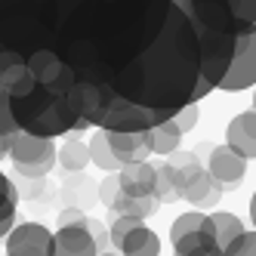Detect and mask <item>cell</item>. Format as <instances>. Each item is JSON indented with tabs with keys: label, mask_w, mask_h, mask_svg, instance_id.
<instances>
[{
	"label": "cell",
	"mask_w": 256,
	"mask_h": 256,
	"mask_svg": "<svg viewBox=\"0 0 256 256\" xmlns=\"http://www.w3.org/2000/svg\"><path fill=\"white\" fill-rule=\"evenodd\" d=\"M108 145L120 164L148 160L152 154V130H108Z\"/></svg>",
	"instance_id": "obj_8"
},
{
	"label": "cell",
	"mask_w": 256,
	"mask_h": 256,
	"mask_svg": "<svg viewBox=\"0 0 256 256\" xmlns=\"http://www.w3.org/2000/svg\"><path fill=\"white\" fill-rule=\"evenodd\" d=\"M179 142H182V130L176 126L173 118L152 126V154H170L179 148Z\"/></svg>",
	"instance_id": "obj_16"
},
{
	"label": "cell",
	"mask_w": 256,
	"mask_h": 256,
	"mask_svg": "<svg viewBox=\"0 0 256 256\" xmlns=\"http://www.w3.org/2000/svg\"><path fill=\"white\" fill-rule=\"evenodd\" d=\"M10 114H12L16 130L50 136V139L90 126L84 118L74 114L65 93H56V90H50L44 84H34L22 96H10Z\"/></svg>",
	"instance_id": "obj_2"
},
{
	"label": "cell",
	"mask_w": 256,
	"mask_h": 256,
	"mask_svg": "<svg viewBox=\"0 0 256 256\" xmlns=\"http://www.w3.org/2000/svg\"><path fill=\"white\" fill-rule=\"evenodd\" d=\"M232 16H234V25H238V34H247V31H256V0H226Z\"/></svg>",
	"instance_id": "obj_20"
},
{
	"label": "cell",
	"mask_w": 256,
	"mask_h": 256,
	"mask_svg": "<svg viewBox=\"0 0 256 256\" xmlns=\"http://www.w3.org/2000/svg\"><path fill=\"white\" fill-rule=\"evenodd\" d=\"M90 164H96V167H102L108 173H114V170L124 167V164L114 158L112 145H108V130H102V126H99V133L90 139Z\"/></svg>",
	"instance_id": "obj_17"
},
{
	"label": "cell",
	"mask_w": 256,
	"mask_h": 256,
	"mask_svg": "<svg viewBox=\"0 0 256 256\" xmlns=\"http://www.w3.org/2000/svg\"><path fill=\"white\" fill-rule=\"evenodd\" d=\"M84 226H86V232H90V234H93V241H96L99 253H102V250H105L108 244H112V234H108V228H105V226L99 222V219H93V216H86V222H84Z\"/></svg>",
	"instance_id": "obj_25"
},
{
	"label": "cell",
	"mask_w": 256,
	"mask_h": 256,
	"mask_svg": "<svg viewBox=\"0 0 256 256\" xmlns=\"http://www.w3.org/2000/svg\"><path fill=\"white\" fill-rule=\"evenodd\" d=\"M59 164H62L68 173H80L86 164H90V145L80 142V139H68L62 145V152H59Z\"/></svg>",
	"instance_id": "obj_19"
},
{
	"label": "cell",
	"mask_w": 256,
	"mask_h": 256,
	"mask_svg": "<svg viewBox=\"0 0 256 256\" xmlns=\"http://www.w3.org/2000/svg\"><path fill=\"white\" fill-rule=\"evenodd\" d=\"M154 198L160 204H173V200H182V186H179V176L170 167L167 160L154 164Z\"/></svg>",
	"instance_id": "obj_15"
},
{
	"label": "cell",
	"mask_w": 256,
	"mask_h": 256,
	"mask_svg": "<svg viewBox=\"0 0 256 256\" xmlns=\"http://www.w3.org/2000/svg\"><path fill=\"white\" fill-rule=\"evenodd\" d=\"M118 188H120V182H118V176H108V179L102 182V186H99V200H102L105 207L112 204V198L118 194Z\"/></svg>",
	"instance_id": "obj_26"
},
{
	"label": "cell",
	"mask_w": 256,
	"mask_h": 256,
	"mask_svg": "<svg viewBox=\"0 0 256 256\" xmlns=\"http://www.w3.org/2000/svg\"><path fill=\"white\" fill-rule=\"evenodd\" d=\"M6 256H52V232L40 222L12 226L6 234Z\"/></svg>",
	"instance_id": "obj_6"
},
{
	"label": "cell",
	"mask_w": 256,
	"mask_h": 256,
	"mask_svg": "<svg viewBox=\"0 0 256 256\" xmlns=\"http://www.w3.org/2000/svg\"><path fill=\"white\" fill-rule=\"evenodd\" d=\"M84 219H86L84 210H78V207H65V210L59 213V219H56V226H74V222H84Z\"/></svg>",
	"instance_id": "obj_27"
},
{
	"label": "cell",
	"mask_w": 256,
	"mask_h": 256,
	"mask_svg": "<svg viewBox=\"0 0 256 256\" xmlns=\"http://www.w3.org/2000/svg\"><path fill=\"white\" fill-rule=\"evenodd\" d=\"M207 222V213H200V210H192V213H182L179 219H173V226H170V238L176 241V238H182V234H188V232H194V228H200Z\"/></svg>",
	"instance_id": "obj_22"
},
{
	"label": "cell",
	"mask_w": 256,
	"mask_h": 256,
	"mask_svg": "<svg viewBox=\"0 0 256 256\" xmlns=\"http://www.w3.org/2000/svg\"><path fill=\"white\" fill-rule=\"evenodd\" d=\"M210 222H213V234H216V241H219V247H222V250H226V244L232 241V238H238V234L244 232L241 219H238L234 213H228V210H216L213 207Z\"/></svg>",
	"instance_id": "obj_18"
},
{
	"label": "cell",
	"mask_w": 256,
	"mask_h": 256,
	"mask_svg": "<svg viewBox=\"0 0 256 256\" xmlns=\"http://www.w3.org/2000/svg\"><path fill=\"white\" fill-rule=\"evenodd\" d=\"M226 145L234 148L241 158L253 160L256 158V112H241L226 130Z\"/></svg>",
	"instance_id": "obj_10"
},
{
	"label": "cell",
	"mask_w": 256,
	"mask_h": 256,
	"mask_svg": "<svg viewBox=\"0 0 256 256\" xmlns=\"http://www.w3.org/2000/svg\"><path fill=\"white\" fill-rule=\"evenodd\" d=\"M10 158H12V167H16L19 176H25V179H44L52 170V164H56V145H52L50 136L12 130Z\"/></svg>",
	"instance_id": "obj_3"
},
{
	"label": "cell",
	"mask_w": 256,
	"mask_h": 256,
	"mask_svg": "<svg viewBox=\"0 0 256 256\" xmlns=\"http://www.w3.org/2000/svg\"><path fill=\"white\" fill-rule=\"evenodd\" d=\"M0 50L96 130H152L207 96L188 0H0Z\"/></svg>",
	"instance_id": "obj_1"
},
{
	"label": "cell",
	"mask_w": 256,
	"mask_h": 256,
	"mask_svg": "<svg viewBox=\"0 0 256 256\" xmlns=\"http://www.w3.org/2000/svg\"><path fill=\"white\" fill-rule=\"evenodd\" d=\"M84 222H86V219H84ZM84 222L59 226L56 232H52V256H96L99 253L93 234L86 232Z\"/></svg>",
	"instance_id": "obj_7"
},
{
	"label": "cell",
	"mask_w": 256,
	"mask_h": 256,
	"mask_svg": "<svg viewBox=\"0 0 256 256\" xmlns=\"http://www.w3.org/2000/svg\"><path fill=\"white\" fill-rule=\"evenodd\" d=\"M194 154L198 158H207V160H200V164L207 167L213 186L222 194L241 188V182L247 176V158H241L234 148H228V145H200Z\"/></svg>",
	"instance_id": "obj_4"
},
{
	"label": "cell",
	"mask_w": 256,
	"mask_h": 256,
	"mask_svg": "<svg viewBox=\"0 0 256 256\" xmlns=\"http://www.w3.org/2000/svg\"><path fill=\"white\" fill-rule=\"evenodd\" d=\"M253 112H256V93H253Z\"/></svg>",
	"instance_id": "obj_31"
},
{
	"label": "cell",
	"mask_w": 256,
	"mask_h": 256,
	"mask_svg": "<svg viewBox=\"0 0 256 256\" xmlns=\"http://www.w3.org/2000/svg\"><path fill=\"white\" fill-rule=\"evenodd\" d=\"M120 256H158L160 253V241H158V234L145 226V219L142 222H136L126 234H120L118 241H112Z\"/></svg>",
	"instance_id": "obj_12"
},
{
	"label": "cell",
	"mask_w": 256,
	"mask_h": 256,
	"mask_svg": "<svg viewBox=\"0 0 256 256\" xmlns=\"http://www.w3.org/2000/svg\"><path fill=\"white\" fill-rule=\"evenodd\" d=\"M96 256H114V253H96Z\"/></svg>",
	"instance_id": "obj_32"
},
{
	"label": "cell",
	"mask_w": 256,
	"mask_h": 256,
	"mask_svg": "<svg viewBox=\"0 0 256 256\" xmlns=\"http://www.w3.org/2000/svg\"><path fill=\"white\" fill-rule=\"evenodd\" d=\"M158 207H160V200H158L154 194H148V198H133V194H124L120 188H118V194L112 198V204H108V210H112V213L142 216V219L154 216V213H158Z\"/></svg>",
	"instance_id": "obj_14"
},
{
	"label": "cell",
	"mask_w": 256,
	"mask_h": 256,
	"mask_svg": "<svg viewBox=\"0 0 256 256\" xmlns=\"http://www.w3.org/2000/svg\"><path fill=\"white\" fill-rule=\"evenodd\" d=\"M16 207H19V192L10 176L0 173V219H16Z\"/></svg>",
	"instance_id": "obj_21"
},
{
	"label": "cell",
	"mask_w": 256,
	"mask_h": 256,
	"mask_svg": "<svg viewBox=\"0 0 256 256\" xmlns=\"http://www.w3.org/2000/svg\"><path fill=\"white\" fill-rule=\"evenodd\" d=\"M222 256H256V232H241L226 244Z\"/></svg>",
	"instance_id": "obj_23"
},
{
	"label": "cell",
	"mask_w": 256,
	"mask_h": 256,
	"mask_svg": "<svg viewBox=\"0 0 256 256\" xmlns=\"http://www.w3.org/2000/svg\"><path fill=\"white\" fill-rule=\"evenodd\" d=\"M173 256H222V247H219L216 234H213V222H210V213H207V222L182 234L173 241Z\"/></svg>",
	"instance_id": "obj_9"
},
{
	"label": "cell",
	"mask_w": 256,
	"mask_h": 256,
	"mask_svg": "<svg viewBox=\"0 0 256 256\" xmlns=\"http://www.w3.org/2000/svg\"><path fill=\"white\" fill-rule=\"evenodd\" d=\"M219 198H222V192L213 186L207 167H200L186 186H182V200H188L194 210H213L219 204Z\"/></svg>",
	"instance_id": "obj_13"
},
{
	"label": "cell",
	"mask_w": 256,
	"mask_h": 256,
	"mask_svg": "<svg viewBox=\"0 0 256 256\" xmlns=\"http://www.w3.org/2000/svg\"><path fill=\"white\" fill-rule=\"evenodd\" d=\"M120 192L124 194H133V198H148L154 194V164L148 160H133V164H124L120 173Z\"/></svg>",
	"instance_id": "obj_11"
},
{
	"label": "cell",
	"mask_w": 256,
	"mask_h": 256,
	"mask_svg": "<svg viewBox=\"0 0 256 256\" xmlns=\"http://www.w3.org/2000/svg\"><path fill=\"white\" fill-rule=\"evenodd\" d=\"M250 219H253V226H256V194H253V200H250Z\"/></svg>",
	"instance_id": "obj_30"
},
{
	"label": "cell",
	"mask_w": 256,
	"mask_h": 256,
	"mask_svg": "<svg viewBox=\"0 0 256 256\" xmlns=\"http://www.w3.org/2000/svg\"><path fill=\"white\" fill-rule=\"evenodd\" d=\"M253 84H256V31H247V34H238L234 56H232V65L222 74V80H219V90L241 93V90Z\"/></svg>",
	"instance_id": "obj_5"
},
{
	"label": "cell",
	"mask_w": 256,
	"mask_h": 256,
	"mask_svg": "<svg viewBox=\"0 0 256 256\" xmlns=\"http://www.w3.org/2000/svg\"><path fill=\"white\" fill-rule=\"evenodd\" d=\"M12 226H16V219H0V238H6Z\"/></svg>",
	"instance_id": "obj_29"
},
{
	"label": "cell",
	"mask_w": 256,
	"mask_h": 256,
	"mask_svg": "<svg viewBox=\"0 0 256 256\" xmlns=\"http://www.w3.org/2000/svg\"><path fill=\"white\" fill-rule=\"evenodd\" d=\"M10 139H12V133H0V158L10 154Z\"/></svg>",
	"instance_id": "obj_28"
},
{
	"label": "cell",
	"mask_w": 256,
	"mask_h": 256,
	"mask_svg": "<svg viewBox=\"0 0 256 256\" xmlns=\"http://www.w3.org/2000/svg\"><path fill=\"white\" fill-rule=\"evenodd\" d=\"M173 120H176V126L182 130V136H186L188 130H194V126H198V120H200V108H198V102L182 105L179 112L173 114Z\"/></svg>",
	"instance_id": "obj_24"
}]
</instances>
